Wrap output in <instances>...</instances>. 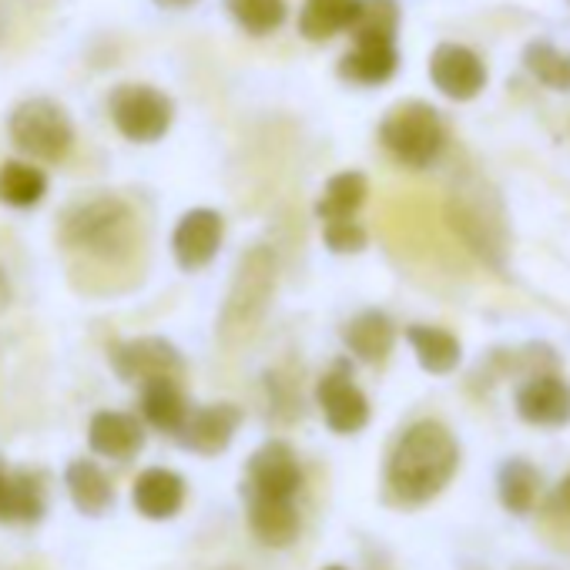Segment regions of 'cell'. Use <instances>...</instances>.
I'll return each instance as SVG.
<instances>
[{"label":"cell","mask_w":570,"mask_h":570,"mask_svg":"<svg viewBox=\"0 0 570 570\" xmlns=\"http://www.w3.org/2000/svg\"><path fill=\"white\" fill-rule=\"evenodd\" d=\"M497 487H500V503H503L510 513H527V510L533 507L540 476H537V470H533L527 460H507V463L500 466Z\"/></svg>","instance_id":"cell-30"},{"label":"cell","mask_w":570,"mask_h":570,"mask_svg":"<svg viewBox=\"0 0 570 570\" xmlns=\"http://www.w3.org/2000/svg\"><path fill=\"white\" fill-rule=\"evenodd\" d=\"M517 416L530 426H567L570 423V383L557 373L530 376L517 386Z\"/></svg>","instance_id":"cell-14"},{"label":"cell","mask_w":570,"mask_h":570,"mask_svg":"<svg viewBox=\"0 0 570 570\" xmlns=\"http://www.w3.org/2000/svg\"><path fill=\"white\" fill-rule=\"evenodd\" d=\"M248 527L262 547L285 550L299 540L303 517L296 500H275V497H252L248 493Z\"/></svg>","instance_id":"cell-16"},{"label":"cell","mask_w":570,"mask_h":570,"mask_svg":"<svg viewBox=\"0 0 570 570\" xmlns=\"http://www.w3.org/2000/svg\"><path fill=\"white\" fill-rule=\"evenodd\" d=\"M155 4H158L161 11H188V8L198 4V0H155Z\"/></svg>","instance_id":"cell-34"},{"label":"cell","mask_w":570,"mask_h":570,"mask_svg":"<svg viewBox=\"0 0 570 570\" xmlns=\"http://www.w3.org/2000/svg\"><path fill=\"white\" fill-rule=\"evenodd\" d=\"M141 413L155 430L178 433L185 416L191 413V406H188L178 380H155V383L141 386Z\"/></svg>","instance_id":"cell-24"},{"label":"cell","mask_w":570,"mask_h":570,"mask_svg":"<svg viewBox=\"0 0 570 570\" xmlns=\"http://www.w3.org/2000/svg\"><path fill=\"white\" fill-rule=\"evenodd\" d=\"M523 68L550 91L570 95V55L553 48L550 41H530L523 48Z\"/></svg>","instance_id":"cell-29"},{"label":"cell","mask_w":570,"mask_h":570,"mask_svg":"<svg viewBox=\"0 0 570 570\" xmlns=\"http://www.w3.org/2000/svg\"><path fill=\"white\" fill-rule=\"evenodd\" d=\"M366 195H370V181L363 171H340L326 181L323 198L316 202V215L323 218V225L326 222H346L363 208Z\"/></svg>","instance_id":"cell-25"},{"label":"cell","mask_w":570,"mask_h":570,"mask_svg":"<svg viewBox=\"0 0 570 570\" xmlns=\"http://www.w3.org/2000/svg\"><path fill=\"white\" fill-rule=\"evenodd\" d=\"M380 141L400 165L430 168L446 145V128L433 105L403 101L390 108L386 118L380 121Z\"/></svg>","instance_id":"cell-5"},{"label":"cell","mask_w":570,"mask_h":570,"mask_svg":"<svg viewBox=\"0 0 570 570\" xmlns=\"http://www.w3.org/2000/svg\"><path fill=\"white\" fill-rule=\"evenodd\" d=\"M326 570H343V567H326Z\"/></svg>","instance_id":"cell-35"},{"label":"cell","mask_w":570,"mask_h":570,"mask_svg":"<svg viewBox=\"0 0 570 570\" xmlns=\"http://www.w3.org/2000/svg\"><path fill=\"white\" fill-rule=\"evenodd\" d=\"M460 466L453 433L436 420L413 423L386 460V490L400 507H423L446 490Z\"/></svg>","instance_id":"cell-1"},{"label":"cell","mask_w":570,"mask_h":570,"mask_svg":"<svg viewBox=\"0 0 570 570\" xmlns=\"http://www.w3.org/2000/svg\"><path fill=\"white\" fill-rule=\"evenodd\" d=\"M111 125L135 145H155L175 121V101L151 85H118L108 95Z\"/></svg>","instance_id":"cell-7"},{"label":"cell","mask_w":570,"mask_h":570,"mask_svg":"<svg viewBox=\"0 0 570 570\" xmlns=\"http://www.w3.org/2000/svg\"><path fill=\"white\" fill-rule=\"evenodd\" d=\"M430 81L450 101H473L487 88V65L476 51L446 41L430 55Z\"/></svg>","instance_id":"cell-11"},{"label":"cell","mask_w":570,"mask_h":570,"mask_svg":"<svg viewBox=\"0 0 570 570\" xmlns=\"http://www.w3.org/2000/svg\"><path fill=\"white\" fill-rule=\"evenodd\" d=\"M11 306V278L4 272V265H0V313H4Z\"/></svg>","instance_id":"cell-33"},{"label":"cell","mask_w":570,"mask_h":570,"mask_svg":"<svg viewBox=\"0 0 570 570\" xmlns=\"http://www.w3.org/2000/svg\"><path fill=\"white\" fill-rule=\"evenodd\" d=\"M275 278H278V262L268 245H252L248 252H242L225 306L218 313V340L225 350H238L258 333L275 296Z\"/></svg>","instance_id":"cell-3"},{"label":"cell","mask_w":570,"mask_h":570,"mask_svg":"<svg viewBox=\"0 0 570 570\" xmlns=\"http://www.w3.org/2000/svg\"><path fill=\"white\" fill-rule=\"evenodd\" d=\"M65 487L75 510L85 517H105L115 507V487L95 460H75L65 473Z\"/></svg>","instance_id":"cell-21"},{"label":"cell","mask_w":570,"mask_h":570,"mask_svg":"<svg viewBox=\"0 0 570 570\" xmlns=\"http://www.w3.org/2000/svg\"><path fill=\"white\" fill-rule=\"evenodd\" d=\"M550 510H553L557 517H567V520H570V473L557 483V490H553V497H550Z\"/></svg>","instance_id":"cell-32"},{"label":"cell","mask_w":570,"mask_h":570,"mask_svg":"<svg viewBox=\"0 0 570 570\" xmlns=\"http://www.w3.org/2000/svg\"><path fill=\"white\" fill-rule=\"evenodd\" d=\"M228 18L252 38L275 35L285 18H289V4L285 0H225Z\"/></svg>","instance_id":"cell-27"},{"label":"cell","mask_w":570,"mask_h":570,"mask_svg":"<svg viewBox=\"0 0 570 570\" xmlns=\"http://www.w3.org/2000/svg\"><path fill=\"white\" fill-rule=\"evenodd\" d=\"M446 222L463 238V245L493 272H510V225L503 198L480 175H463L453 181L446 198Z\"/></svg>","instance_id":"cell-2"},{"label":"cell","mask_w":570,"mask_h":570,"mask_svg":"<svg viewBox=\"0 0 570 570\" xmlns=\"http://www.w3.org/2000/svg\"><path fill=\"white\" fill-rule=\"evenodd\" d=\"M323 238H326V248L336 252V255H356L366 248V228L356 222V218H346V222H326L323 225Z\"/></svg>","instance_id":"cell-31"},{"label":"cell","mask_w":570,"mask_h":570,"mask_svg":"<svg viewBox=\"0 0 570 570\" xmlns=\"http://www.w3.org/2000/svg\"><path fill=\"white\" fill-rule=\"evenodd\" d=\"M88 443L98 456H108V460H131L141 453L145 446V426L138 416L131 413H121V410H101L91 416L88 423Z\"/></svg>","instance_id":"cell-15"},{"label":"cell","mask_w":570,"mask_h":570,"mask_svg":"<svg viewBox=\"0 0 570 570\" xmlns=\"http://www.w3.org/2000/svg\"><path fill=\"white\" fill-rule=\"evenodd\" d=\"M343 343H346V350H350L356 360L376 366V363H383V360L393 353L396 326H393V320H390L386 313H380V309H363L360 316H353V320L343 326Z\"/></svg>","instance_id":"cell-20"},{"label":"cell","mask_w":570,"mask_h":570,"mask_svg":"<svg viewBox=\"0 0 570 570\" xmlns=\"http://www.w3.org/2000/svg\"><path fill=\"white\" fill-rule=\"evenodd\" d=\"M406 340L420 360V366L433 376H446L460 366L463 360V350H460V340L446 330H436V326H410L406 330Z\"/></svg>","instance_id":"cell-23"},{"label":"cell","mask_w":570,"mask_h":570,"mask_svg":"<svg viewBox=\"0 0 570 570\" xmlns=\"http://www.w3.org/2000/svg\"><path fill=\"white\" fill-rule=\"evenodd\" d=\"M238 426H242V410L235 403H208V406H198L185 416L175 440L188 453L218 456L232 446Z\"/></svg>","instance_id":"cell-12"},{"label":"cell","mask_w":570,"mask_h":570,"mask_svg":"<svg viewBox=\"0 0 570 570\" xmlns=\"http://www.w3.org/2000/svg\"><path fill=\"white\" fill-rule=\"evenodd\" d=\"M131 503L145 520H171L185 503V480L168 466H148L131 487Z\"/></svg>","instance_id":"cell-18"},{"label":"cell","mask_w":570,"mask_h":570,"mask_svg":"<svg viewBox=\"0 0 570 570\" xmlns=\"http://www.w3.org/2000/svg\"><path fill=\"white\" fill-rule=\"evenodd\" d=\"M48 195V175L31 161H4L0 165V202L11 208H35Z\"/></svg>","instance_id":"cell-26"},{"label":"cell","mask_w":570,"mask_h":570,"mask_svg":"<svg viewBox=\"0 0 570 570\" xmlns=\"http://www.w3.org/2000/svg\"><path fill=\"white\" fill-rule=\"evenodd\" d=\"M108 363L125 383H141V386L155 380H178L185 373V360L178 346L161 336H138V340L115 343L108 350Z\"/></svg>","instance_id":"cell-8"},{"label":"cell","mask_w":570,"mask_h":570,"mask_svg":"<svg viewBox=\"0 0 570 570\" xmlns=\"http://www.w3.org/2000/svg\"><path fill=\"white\" fill-rule=\"evenodd\" d=\"M303 480H306L303 463L285 440H265L252 453L245 473V487L252 497H275V500H296Z\"/></svg>","instance_id":"cell-9"},{"label":"cell","mask_w":570,"mask_h":570,"mask_svg":"<svg viewBox=\"0 0 570 570\" xmlns=\"http://www.w3.org/2000/svg\"><path fill=\"white\" fill-rule=\"evenodd\" d=\"M340 78L363 88H380L400 71L396 41H353V48L340 58Z\"/></svg>","instance_id":"cell-17"},{"label":"cell","mask_w":570,"mask_h":570,"mask_svg":"<svg viewBox=\"0 0 570 570\" xmlns=\"http://www.w3.org/2000/svg\"><path fill=\"white\" fill-rule=\"evenodd\" d=\"M316 403L323 410V420L333 433L353 436L370 423V400L353 383V373L346 363H336L316 386Z\"/></svg>","instance_id":"cell-10"},{"label":"cell","mask_w":570,"mask_h":570,"mask_svg":"<svg viewBox=\"0 0 570 570\" xmlns=\"http://www.w3.org/2000/svg\"><path fill=\"white\" fill-rule=\"evenodd\" d=\"M45 517V487L28 470H8L0 460V523H38Z\"/></svg>","instance_id":"cell-19"},{"label":"cell","mask_w":570,"mask_h":570,"mask_svg":"<svg viewBox=\"0 0 570 570\" xmlns=\"http://www.w3.org/2000/svg\"><path fill=\"white\" fill-rule=\"evenodd\" d=\"M8 131L14 148L24 151L31 161L58 165L75 148V121L65 111V105L51 98H24L11 111Z\"/></svg>","instance_id":"cell-6"},{"label":"cell","mask_w":570,"mask_h":570,"mask_svg":"<svg viewBox=\"0 0 570 570\" xmlns=\"http://www.w3.org/2000/svg\"><path fill=\"white\" fill-rule=\"evenodd\" d=\"M61 242L101 262H121L135 252L138 218L135 208L118 195H95L75 202L61 215Z\"/></svg>","instance_id":"cell-4"},{"label":"cell","mask_w":570,"mask_h":570,"mask_svg":"<svg viewBox=\"0 0 570 570\" xmlns=\"http://www.w3.org/2000/svg\"><path fill=\"white\" fill-rule=\"evenodd\" d=\"M360 0H303L299 11V35L313 45L330 41L343 31H350L356 18Z\"/></svg>","instance_id":"cell-22"},{"label":"cell","mask_w":570,"mask_h":570,"mask_svg":"<svg viewBox=\"0 0 570 570\" xmlns=\"http://www.w3.org/2000/svg\"><path fill=\"white\" fill-rule=\"evenodd\" d=\"M225 238V218L215 208H191L178 218L175 232H171V252L178 268L185 272H198L205 268Z\"/></svg>","instance_id":"cell-13"},{"label":"cell","mask_w":570,"mask_h":570,"mask_svg":"<svg viewBox=\"0 0 570 570\" xmlns=\"http://www.w3.org/2000/svg\"><path fill=\"white\" fill-rule=\"evenodd\" d=\"M400 18L403 11L396 0H360L350 35L353 41H396Z\"/></svg>","instance_id":"cell-28"}]
</instances>
